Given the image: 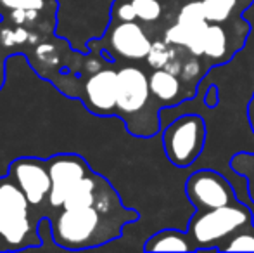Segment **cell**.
I'll return each mask as SVG.
<instances>
[{"instance_id":"obj_7","label":"cell","mask_w":254,"mask_h":253,"mask_svg":"<svg viewBox=\"0 0 254 253\" xmlns=\"http://www.w3.org/2000/svg\"><path fill=\"white\" fill-rule=\"evenodd\" d=\"M106 49L111 52V59L125 61H142L147 59L152 47V40L138 21L113 19L107 31Z\"/></svg>"},{"instance_id":"obj_22","label":"cell","mask_w":254,"mask_h":253,"mask_svg":"<svg viewBox=\"0 0 254 253\" xmlns=\"http://www.w3.org/2000/svg\"><path fill=\"white\" fill-rule=\"evenodd\" d=\"M248 122L254 134V94H253V97L249 99V104H248Z\"/></svg>"},{"instance_id":"obj_4","label":"cell","mask_w":254,"mask_h":253,"mask_svg":"<svg viewBox=\"0 0 254 253\" xmlns=\"http://www.w3.org/2000/svg\"><path fill=\"white\" fill-rule=\"evenodd\" d=\"M206 122L199 115L178 116L163 130L166 158L177 169H187L201 156L206 144Z\"/></svg>"},{"instance_id":"obj_2","label":"cell","mask_w":254,"mask_h":253,"mask_svg":"<svg viewBox=\"0 0 254 253\" xmlns=\"http://www.w3.org/2000/svg\"><path fill=\"white\" fill-rule=\"evenodd\" d=\"M31 203L9 175L0 177V252H16L40 245Z\"/></svg>"},{"instance_id":"obj_19","label":"cell","mask_w":254,"mask_h":253,"mask_svg":"<svg viewBox=\"0 0 254 253\" xmlns=\"http://www.w3.org/2000/svg\"><path fill=\"white\" fill-rule=\"evenodd\" d=\"M171 52H173V45L168 44L164 38L163 40H154L145 61H147V64L152 70H163L166 66V63L170 61Z\"/></svg>"},{"instance_id":"obj_20","label":"cell","mask_w":254,"mask_h":253,"mask_svg":"<svg viewBox=\"0 0 254 253\" xmlns=\"http://www.w3.org/2000/svg\"><path fill=\"white\" fill-rule=\"evenodd\" d=\"M111 16L116 21H137L135 9L130 0H116L111 9Z\"/></svg>"},{"instance_id":"obj_13","label":"cell","mask_w":254,"mask_h":253,"mask_svg":"<svg viewBox=\"0 0 254 253\" xmlns=\"http://www.w3.org/2000/svg\"><path fill=\"white\" fill-rule=\"evenodd\" d=\"M145 252H197L189 231L163 229L152 234L144 245Z\"/></svg>"},{"instance_id":"obj_24","label":"cell","mask_w":254,"mask_h":253,"mask_svg":"<svg viewBox=\"0 0 254 253\" xmlns=\"http://www.w3.org/2000/svg\"><path fill=\"white\" fill-rule=\"evenodd\" d=\"M0 2H2V0H0Z\"/></svg>"},{"instance_id":"obj_18","label":"cell","mask_w":254,"mask_h":253,"mask_svg":"<svg viewBox=\"0 0 254 253\" xmlns=\"http://www.w3.org/2000/svg\"><path fill=\"white\" fill-rule=\"evenodd\" d=\"M230 167L239 175H244L248 180L249 198L254 203V153H237L232 156Z\"/></svg>"},{"instance_id":"obj_15","label":"cell","mask_w":254,"mask_h":253,"mask_svg":"<svg viewBox=\"0 0 254 253\" xmlns=\"http://www.w3.org/2000/svg\"><path fill=\"white\" fill-rule=\"evenodd\" d=\"M177 23H180L185 30H189L192 35H195L197 31L204 30L209 24V21L206 19V14L202 9L201 0H192L187 2L177 14Z\"/></svg>"},{"instance_id":"obj_14","label":"cell","mask_w":254,"mask_h":253,"mask_svg":"<svg viewBox=\"0 0 254 253\" xmlns=\"http://www.w3.org/2000/svg\"><path fill=\"white\" fill-rule=\"evenodd\" d=\"M206 19L209 23H228L234 17H239L248 7L241 0H201Z\"/></svg>"},{"instance_id":"obj_10","label":"cell","mask_w":254,"mask_h":253,"mask_svg":"<svg viewBox=\"0 0 254 253\" xmlns=\"http://www.w3.org/2000/svg\"><path fill=\"white\" fill-rule=\"evenodd\" d=\"M116 101L118 71L111 68L94 71L83 87V104L87 109L97 116L116 115Z\"/></svg>"},{"instance_id":"obj_12","label":"cell","mask_w":254,"mask_h":253,"mask_svg":"<svg viewBox=\"0 0 254 253\" xmlns=\"http://www.w3.org/2000/svg\"><path fill=\"white\" fill-rule=\"evenodd\" d=\"M149 85H151L152 97L161 108L180 104L185 99H190L194 95V90L189 88L180 80V77L166 70H152V73L149 75Z\"/></svg>"},{"instance_id":"obj_3","label":"cell","mask_w":254,"mask_h":253,"mask_svg":"<svg viewBox=\"0 0 254 253\" xmlns=\"http://www.w3.org/2000/svg\"><path fill=\"white\" fill-rule=\"evenodd\" d=\"M254 222L253 212L248 205L235 201L220 208L204 210L190 217L187 224L189 234L194 240L197 250H216L223 241L244 226Z\"/></svg>"},{"instance_id":"obj_9","label":"cell","mask_w":254,"mask_h":253,"mask_svg":"<svg viewBox=\"0 0 254 253\" xmlns=\"http://www.w3.org/2000/svg\"><path fill=\"white\" fill-rule=\"evenodd\" d=\"M9 177L17 184L31 206H40L49 199L52 187L47 160L17 158L9 165Z\"/></svg>"},{"instance_id":"obj_16","label":"cell","mask_w":254,"mask_h":253,"mask_svg":"<svg viewBox=\"0 0 254 253\" xmlns=\"http://www.w3.org/2000/svg\"><path fill=\"white\" fill-rule=\"evenodd\" d=\"M135 9V16L140 24H154L163 19L166 3L170 0H130Z\"/></svg>"},{"instance_id":"obj_17","label":"cell","mask_w":254,"mask_h":253,"mask_svg":"<svg viewBox=\"0 0 254 253\" xmlns=\"http://www.w3.org/2000/svg\"><path fill=\"white\" fill-rule=\"evenodd\" d=\"M218 252H254V222L232 234L220 245Z\"/></svg>"},{"instance_id":"obj_11","label":"cell","mask_w":254,"mask_h":253,"mask_svg":"<svg viewBox=\"0 0 254 253\" xmlns=\"http://www.w3.org/2000/svg\"><path fill=\"white\" fill-rule=\"evenodd\" d=\"M223 24L225 23H209L204 30L197 31L187 44V51L206 61L207 66L228 63L235 54V49H232L230 35Z\"/></svg>"},{"instance_id":"obj_21","label":"cell","mask_w":254,"mask_h":253,"mask_svg":"<svg viewBox=\"0 0 254 253\" xmlns=\"http://www.w3.org/2000/svg\"><path fill=\"white\" fill-rule=\"evenodd\" d=\"M2 3L10 10H38L44 9L45 0H2Z\"/></svg>"},{"instance_id":"obj_1","label":"cell","mask_w":254,"mask_h":253,"mask_svg":"<svg viewBox=\"0 0 254 253\" xmlns=\"http://www.w3.org/2000/svg\"><path fill=\"white\" fill-rule=\"evenodd\" d=\"M138 213L121 203L107 180L94 203L59 208L51 231L54 241L67 250H85L106 245L123 234L125 224L135 222Z\"/></svg>"},{"instance_id":"obj_5","label":"cell","mask_w":254,"mask_h":253,"mask_svg":"<svg viewBox=\"0 0 254 253\" xmlns=\"http://www.w3.org/2000/svg\"><path fill=\"white\" fill-rule=\"evenodd\" d=\"M151 106H157V101L152 97L149 75L138 66H123L118 70V101L116 116L125 120L127 128L130 130L133 118L147 113Z\"/></svg>"},{"instance_id":"obj_6","label":"cell","mask_w":254,"mask_h":253,"mask_svg":"<svg viewBox=\"0 0 254 253\" xmlns=\"http://www.w3.org/2000/svg\"><path fill=\"white\" fill-rule=\"evenodd\" d=\"M185 194L197 212L220 208L239 201L232 184L211 169L194 172L185 182Z\"/></svg>"},{"instance_id":"obj_8","label":"cell","mask_w":254,"mask_h":253,"mask_svg":"<svg viewBox=\"0 0 254 253\" xmlns=\"http://www.w3.org/2000/svg\"><path fill=\"white\" fill-rule=\"evenodd\" d=\"M47 165L52 180V187L49 192V205L54 210H59L69 191L81 179H85L92 170L81 156L73 155V153L52 156L51 160H47Z\"/></svg>"},{"instance_id":"obj_23","label":"cell","mask_w":254,"mask_h":253,"mask_svg":"<svg viewBox=\"0 0 254 253\" xmlns=\"http://www.w3.org/2000/svg\"><path fill=\"white\" fill-rule=\"evenodd\" d=\"M241 2H242V3H244V5H246V7H249V5H251V3L254 2V0H241Z\"/></svg>"}]
</instances>
